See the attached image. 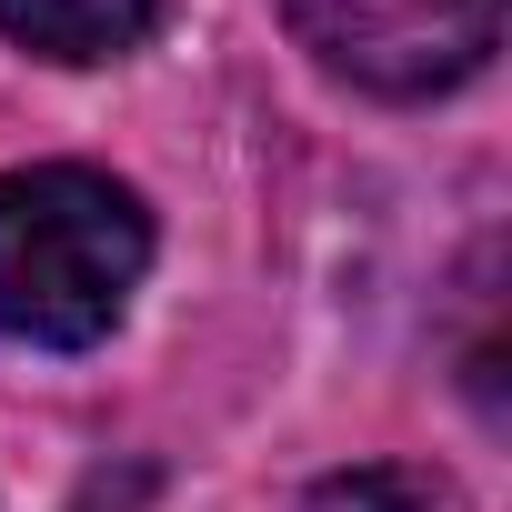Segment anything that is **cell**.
Instances as JSON below:
<instances>
[{
  "mask_svg": "<svg viewBox=\"0 0 512 512\" xmlns=\"http://www.w3.org/2000/svg\"><path fill=\"white\" fill-rule=\"evenodd\" d=\"M282 11L322 51V71H342L382 101L452 91L502 41V0H282Z\"/></svg>",
  "mask_w": 512,
  "mask_h": 512,
  "instance_id": "cell-2",
  "label": "cell"
},
{
  "mask_svg": "<svg viewBox=\"0 0 512 512\" xmlns=\"http://www.w3.org/2000/svg\"><path fill=\"white\" fill-rule=\"evenodd\" d=\"M151 272V221L111 171L31 161L0 181V332L81 352L101 342Z\"/></svg>",
  "mask_w": 512,
  "mask_h": 512,
  "instance_id": "cell-1",
  "label": "cell"
},
{
  "mask_svg": "<svg viewBox=\"0 0 512 512\" xmlns=\"http://www.w3.org/2000/svg\"><path fill=\"white\" fill-rule=\"evenodd\" d=\"M302 512H472L442 472H412V462H372V472H332Z\"/></svg>",
  "mask_w": 512,
  "mask_h": 512,
  "instance_id": "cell-4",
  "label": "cell"
},
{
  "mask_svg": "<svg viewBox=\"0 0 512 512\" xmlns=\"http://www.w3.org/2000/svg\"><path fill=\"white\" fill-rule=\"evenodd\" d=\"M161 21V0H0V31L41 61H121Z\"/></svg>",
  "mask_w": 512,
  "mask_h": 512,
  "instance_id": "cell-3",
  "label": "cell"
}]
</instances>
